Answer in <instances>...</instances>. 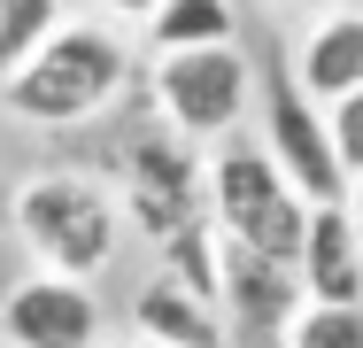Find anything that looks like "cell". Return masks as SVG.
<instances>
[{"label":"cell","mask_w":363,"mask_h":348,"mask_svg":"<svg viewBox=\"0 0 363 348\" xmlns=\"http://www.w3.org/2000/svg\"><path fill=\"white\" fill-rule=\"evenodd\" d=\"M132 70H140L132 31L101 23V16H70L16 77H0V116L31 124V132H85L124 109Z\"/></svg>","instance_id":"6da1fadb"},{"label":"cell","mask_w":363,"mask_h":348,"mask_svg":"<svg viewBox=\"0 0 363 348\" xmlns=\"http://www.w3.org/2000/svg\"><path fill=\"white\" fill-rule=\"evenodd\" d=\"M8 232L31 256V271L55 278H108L124 256V202L116 178L77 170V163H39L8 186Z\"/></svg>","instance_id":"7a4b0ae2"},{"label":"cell","mask_w":363,"mask_h":348,"mask_svg":"<svg viewBox=\"0 0 363 348\" xmlns=\"http://www.w3.org/2000/svg\"><path fill=\"white\" fill-rule=\"evenodd\" d=\"M209 224L224 232V248L294 263V256H301L309 202L286 186V170H279L255 139H224V147H209Z\"/></svg>","instance_id":"3957f363"},{"label":"cell","mask_w":363,"mask_h":348,"mask_svg":"<svg viewBox=\"0 0 363 348\" xmlns=\"http://www.w3.org/2000/svg\"><path fill=\"white\" fill-rule=\"evenodd\" d=\"M147 101L155 124L194 147H224L240 139L247 109H255V62L247 47H186V55H155L147 62Z\"/></svg>","instance_id":"277c9868"},{"label":"cell","mask_w":363,"mask_h":348,"mask_svg":"<svg viewBox=\"0 0 363 348\" xmlns=\"http://www.w3.org/2000/svg\"><path fill=\"white\" fill-rule=\"evenodd\" d=\"M116 202H124V232H140L147 248L170 240V232H186V224H201L209 217V147L162 132V124L124 139V155H116Z\"/></svg>","instance_id":"5b68a950"},{"label":"cell","mask_w":363,"mask_h":348,"mask_svg":"<svg viewBox=\"0 0 363 348\" xmlns=\"http://www.w3.org/2000/svg\"><path fill=\"white\" fill-rule=\"evenodd\" d=\"M255 147L286 170V186L301 202H348V170H340V147L325 109L294 85L286 62H255Z\"/></svg>","instance_id":"8992f818"},{"label":"cell","mask_w":363,"mask_h":348,"mask_svg":"<svg viewBox=\"0 0 363 348\" xmlns=\"http://www.w3.org/2000/svg\"><path fill=\"white\" fill-rule=\"evenodd\" d=\"M108 310L85 278L23 271L0 286V348H101Z\"/></svg>","instance_id":"52a82bcc"},{"label":"cell","mask_w":363,"mask_h":348,"mask_svg":"<svg viewBox=\"0 0 363 348\" xmlns=\"http://www.w3.org/2000/svg\"><path fill=\"white\" fill-rule=\"evenodd\" d=\"M294 85L317 101V109H333V101H348L363 85V0L356 8H325V16H309L301 23V39H294Z\"/></svg>","instance_id":"ba28073f"},{"label":"cell","mask_w":363,"mask_h":348,"mask_svg":"<svg viewBox=\"0 0 363 348\" xmlns=\"http://www.w3.org/2000/svg\"><path fill=\"white\" fill-rule=\"evenodd\" d=\"M132 333L155 348H232V317L217 302L186 294L170 271H147L132 286Z\"/></svg>","instance_id":"9c48e42d"},{"label":"cell","mask_w":363,"mask_h":348,"mask_svg":"<svg viewBox=\"0 0 363 348\" xmlns=\"http://www.w3.org/2000/svg\"><path fill=\"white\" fill-rule=\"evenodd\" d=\"M294 271H301V302H363V240H356L340 202L309 209Z\"/></svg>","instance_id":"30bf717a"},{"label":"cell","mask_w":363,"mask_h":348,"mask_svg":"<svg viewBox=\"0 0 363 348\" xmlns=\"http://www.w3.org/2000/svg\"><path fill=\"white\" fill-rule=\"evenodd\" d=\"M294 310H301V271H294V263L247 256V248H224V317H232V325L279 341Z\"/></svg>","instance_id":"8fae6325"},{"label":"cell","mask_w":363,"mask_h":348,"mask_svg":"<svg viewBox=\"0 0 363 348\" xmlns=\"http://www.w3.org/2000/svg\"><path fill=\"white\" fill-rule=\"evenodd\" d=\"M240 0H162L140 23L147 55H186V47H240Z\"/></svg>","instance_id":"7c38bea8"},{"label":"cell","mask_w":363,"mask_h":348,"mask_svg":"<svg viewBox=\"0 0 363 348\" xmlns=\"http://www.w3.org/2000/svg\"><path fill=\"white\" fill-rule=\"evenodd\" d=\"M155 271H170L186 294H201V302L224 310V232L201 217V224L170 232V240H155Z\"/></svg>","instance_id":"4fadbf2b"},{"label":"cell","mask_w":363,"mask_h":348,"mask_svg":"<svg viewBox=\"0 0 363 348\" xmlns=\"http://www.w3.org/2000/svg\"><path fill=\"white\" fill-rule=\"evenodd\" d=\"M62 8H70V0H0V77H16V70L70 23Z\"/></svg>","instance_id":"5bb4252c"},{"label":"cell","mask_w":363,"mask_h":348,"mask_svg":"<svg viewBox=\"0 0 363 348\" xmlns=\"http://www.w3.org/2000/svg\"><path fill=\"white\" fill-rule=\"evenodd\" d=\"M279 348H363V302H301Z\"/></svg>","instance_id":"9a60e30c"},{"label":"cell","mask_w":363,"mask_h":348,"mask_svg":"<svg viewBox=\"0 0 363 348\" xmlns=\"http://www.w3.org/2000/svg\"><path fill=\"white\" fill-rule=\"evenodd\" d=\"M325 124H333V147H340V170L363 178V85L348 93V101H333V109H325Z\"/></svg>","instance_id":"2e32d148"},{"label":"cell","mask_w":363,"mask_h":348,"mask_svg":"<svg viewBox=\"0 0 363 348\" xmlns=\"http://www.w3.org/2000/svg\"><path fill=\"white\" fill-rule=\"evenodd\" d=\"M85 8H93L101 23H116V31H140V23L162 8V0H85Z\"/></svg>","instance_id":"e0dca14e"},{"label":"cell","mask_w":363,"mask_h":348,"mask_svg":"<svg viewBox=\"0 0 363 348\" xmlns=\"http://www.w3.org/2000/svg\"><path fill=\"white\" fill-rule=\"evenodd\" d=\"M340 209H348V224H356V240H363V178H348V202Z\"/></svg>","instance_id":"ac0fdd59"},{"label":"cell","mask_w":363,"mask_h":348,"mask_svg":"<svg viewBox=\"0 0 363 348\" xmlns=\"http://www.w3.org/2000/svg\"><path fill=\"white\" fill-rule=\"evenodd\" d=\"M286 8H301V16H325V8H356V0H286Z\"/></svg>","instance_id":"d6986e66"},{"label":"cell","mask_w":363,"mask_h":348,"mask_svg":"<svg viewBox=\"0 0 363 348\" xmlns=\"http://www.w3.org/2000/svg\"><path fill=\"white\" fill-rule=\"evenodd\" d=\"M101 348H155V341H140V333H132V341H101Z\"/></svg>","instance_id":"ffe728a7"},{"label":"cell","mask_w":363,"mask_h":348,"mask_svg":"<svg viewBox=\"0 0 363 348\" xmlns=\"http://www.w3.org/2000/svg\"><path fill=\"white\" fill-rule=\"evenodd\" d=\"M263 348H279V341H263Z\"/></svg>","instance_id":"44dd1931"}]
</instances>
